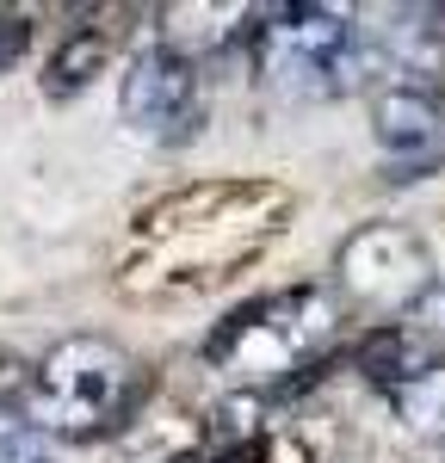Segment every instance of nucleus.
Instances as JSON below:
<instances>
[{
	"instance_id": "1",
	"label": "nucleus",
	"mask_w": 445,
	"mask_h": 463,
	"mask_svg": "<svg viewBox=\"0 0 445 463\" xmlns=\"http://www.w3.org/2000/svg\"><path fill=\"white\" fill-rule=\"evenodd\" d=\"M285 216H291V198L260 179H211V185L167 192L130 229L124 285L148 297L211 290L235 279L248 260H260L266 241L285 229Z\"/></svg>"
},
{
	"instance_id": "2",
	"label": "nucleus",
	"mask_w": 445,
	"mask_h": 463,
	"mask_svg": "<svg viewBox=\"0 0 445 463\" xmlns=\"http://www.w3.org/2000/svg\"><path fill=\"white\" fill-rule=\"evenodd\" d=\"M248 69L285 99H340L371 69H383V50L353 6L297 0V6H260Z\"/></svg>"
},
{
	"instance_id": "3",
	"label": "nucleus",
	"mask_w": 445,
	"mask_h": 463,
	"mask_svg": "<svg viewBox=\"0 0 445 463\" xmlns=\"http://www.w3.org/2000/svg\"><path fill=\"white\" fill-rule=\"evenodd\" d=\"M143 395V371L106 334H69L37 358V371L25 377V408L43 439H106L124 427V414Z\"/></svg>"
},
{
	"instance_id": "4",
	"label": "nucleus",
	"mask_w": 445,
	"mask_h": 463,
	"mask_svg": "<svg viewBox=\"0 0 445 463\" xmlns=\"http://www.w3.org/2000/svg\"><path fill=\"white\" fill-rule=\"evenodd\" d=\"M340 334V303L334 290L322 285H291L272 290L248 309L222 321L211 334V364L235 371V377H291V371H309L316 358L334 346Z\"/></svg>"
},
{
	"instance_id": "5",
	"label": "nucleus",
	"mask_w": 445,
	"mask_h": 463,
	"mask_svg": "<svg viewBox=\"0 0 445 463\" xmlns=\"http://www.w3.org/2000/svg\"><path fill=\"white\" fill-rule=\"evenodd\" d=\"M118 111L130 124V137L155 148H180L204 124V62H192L185 50L148 37L137 43L130 69L118 80Z\"/></svg>"
},
{
	"instance_id": "6",
	"label": "nucleus",
	"mask_w": 445,
	"mask_h": 463,
	"mask_svg": "<svg viewBox=\"0 0 445 463\" xmlns=\"http://www.w3.org/2000/svg\"><path fill=\"white\" fill-rule=\"evenodd\" d=\"M334 272H340V290L353 303H365V309H414L440 285L433 248L402 222H371L359 235H346Z\"/></svg>"
},
{
	"instance_id": "7",
	"label": "nucleus",
	"mask_w": 445,
	"mask_h": 463,
	"mask_svg": "<svg viewBox=\"0 0 445 463\" xmlns=\"http://www.w3.org/2000/svg\"><path fill=\"white\" fill-rule=\"evenodd\" d=\"M371 137L396 179H421L445 161V93L427 80H383L371 99Z\"/></svg>"
},
{
	"instance_id": "8",
	"label": "nucleus",
	"mask_w": 445,
	"mask_h": 463,
	"mask_svg": "<svg viewBox=\"0 0 445 463\" xmlns=\"http://www.w3.org/2000/svg\"><path fill=\"white\" fill-rule=\"evenodd\" d=\"M440 353H445V346H440V340H427L414 321H383L377 334L359 340L353 371H359L365 383H377V390L402 395V390H414V383H427L433 371H445Z\"/></svg>"
},
{
	"instance_id": "9",
	"label": "nucleus",
	"mask_w": 445,
	"mask_h": 463,
	"mask_svg": "<svg viewBox=\"0 0 445 463\" xmlns=\"http://www.w3.org/2000/svg\"><path fill=\"white\" fill-rule=\"evenodd\" d=\"M106 56H111V43H106V32H74V37H62L56 43V56L43 62V99H74L80 87H93V74L106 69Z\"/></svg>"
},
{
	"instance_id": "10",
	"label": "nucleus",
	"mask_w": 445,
	"mask_h": 463,
	"mask_svg": "<svg viewBox=\"0 0 445 463\" xmlns=\"http://www.w3.org/2000/svg\"><path fill=\"white\" fill-rule=\"evenodd\" d=\"M396 408H402V420L427 445H445V371H433L427 383H414V390L396 395Z\"/></svg>"
},
{
	"instance_id": "11",
	"label": "nucleus",
	"mask_w": 445,
	"mask_h": 463,
	"mask_svg": "<svg viewBox=\"0 0 445 463\" xmlns=\"http://www.w3.org/2000/svg\"><path fill=\"white\" fill-rule=\"evenodd\" d=\"M0 463H56L25 402H6L0 408Z\"/></svg>"
},
{
	"instance_id": "12",
	"label": "nucleus",
	"mask_w": 445,
	"mask_h": 463,
	"mask_svg": "<svg viewBox=\"0 0 445 463\" xmlns=\"http://www.w3.org/2000/svg\"><path fill=\"white\" fill-rule=\"evenodd\" d=\"M408 321H414L427 340H440V346H445V272H440V285H433L421 303H414V309H408Z\"/></svg>"
},
{
	"instance_id": "13",
	"label": "nucleus",
	"mask_w": 445,
	"mask_h": 463,
	"mask_svg": "<svg viewBox=\"0 0 445 463\" xmlns=\"http://www.w3.org/2000/svg\"><path fill=\"white\" fill-rule=\"evenodd\" d=\"M25 43H32V25H25L19 13H0V74L25 56Z\"/></svg>"
}]
</instances>
